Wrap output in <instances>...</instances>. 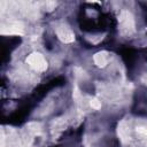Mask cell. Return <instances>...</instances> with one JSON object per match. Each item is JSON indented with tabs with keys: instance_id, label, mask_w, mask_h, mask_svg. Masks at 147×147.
Masks as SVG:
<instances>
[{
	"instance_id": "cell-2",
	"label": "cell",
	"mask_w": 147,
	"mask_h": 147,
	"mask_svg": "<svg viewBox=\"0 0 147 147\" xmlns=\"http://www.w3.org/2000/svg\"><path fill=\"white\" fill-rule=\"evenodd\" d=\"M119 22L122 25V29L126 32H132L134 30V21L130 11L123 10L119 16Z\"/></svg>"
},
{
	"instance_id": "cell-5",
	"label": "cell",
	"mask_w": 147,
	"mask_h": 147,
	"mask_svg": "<svg viewBox=\"0 0 147 147\" xmlns=\"http://www.w3.org/2000/svg\"><path fill=\"white\" fill-rule=\"evenodd\" d=\"M118 136L122 139V141H124V142H126L129 140V132H127L126 127L124 126V123H122L118 126Z\"/></svg>"
},
{
	"instance_id": "cell-6",
	"label": "cell",
	"mask_w": 147,
	"mask_h": 147,
	"mask_svg": "<svg viewBox=\"0 0 147 147\" xmlns=\"http://www.w3.org/2000/svg\"><path fill=\"white\" fill-rule=\"evenodd\" d=\"M29 130L31 131V132H33V133H39V131H40V124L39 123H30L29 125Z\"/></svg>"
},
{
	"instance_id": "cell-1",
	"label": "cell",
	"mask_w": 147,
	"mask_h": 147,
	"mask_svg": "<svg viewBox=\"0 0 147 147\" xmlns=\"http://www.w3.org/2000/svg\"><path fill=\"white\" fill-rule=\"evenodd\" d=\"M28 64L36 71H44L47 68V62L44 56L39 53H32L26 59Z\"/></svg>"
},
{
	"instance_id": "cell-4",
	"label": "cell",
	"mask_w": 147,
	"mask_h": 147,
	"mask_svg": "<svg viewBox=\"0 0 147 147\" xmlns=\"http://www.w3.org/2000/svg\"><path fill=\"white\" fill-rule=\"evenodd\" d=\"M93 59H94L95 64L99 67H105L107 64V56L105 53H96Z\"/></svg>"
},
{
	"instance_id": "cell-7",
	"label": "cell",
	"mask_w": 147,
	"mask_h": 147,
	"mask_svg": "<svg viewBox=\"0 0 147 147\" xmlns=\"http://www.w3.org/2000/svg\"><path fill=\"white\" fill-rule=\"evenodd\" d=\"M90 105H91V107L94 108V109H100V108H101V102H100L96 98H92L91 101H90Z\"/></svg>"
},
{
	"instance_id": "cell-3",
	"label": "cell",
	"mask_w": 147,
	"mask_h": 147,
	"mask_svg": "<svg viewBox=\"0 0 147 147\" xmlns=\"http://www.w3.org/2000/svg\"><path fill=\"white\" fill-rule=\"evenodd\" d=\"M56 34L60 38V40H62L63 42H71L75 39L74 33L71 32V30L67 26H59L56 29Z\"/></svg>"
}]
</instances>
